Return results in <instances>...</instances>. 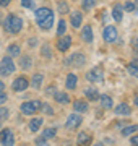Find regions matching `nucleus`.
<instances>
[{
  "instance_id": "nucleus-1",
  "label": "nucleus",
  "mask_w": 138,
  "mask_h": 146,
  "mask_svg": "<svg viewBox=\"0 0 138 146\" xmlns=\"http://www.w3.org/2000/svg\"><path fill=\"white\" fill-rule=\"evenodd\" d=\"M3 28L10 34H18L23 28V21L18 15H8L5 18V21H3Z\"/></svg>"
},
{
  "instance_id": "nucleus-2",
  "label": "nucleus",
  "mask_w": 138,
  "mask_h": 146,
  "mask_svg": "<svg viewBox=\"0 0 138 146\" xmlns=\"http://www.w3.org/2000/svg\"><path fill=\"white\" fill-rule=\"evenodd\" d=\"M41 107H42L41 101H29V102H23L20 109H21V112L25 115H33L34 112L41 110Z\"/></svg>"
},
{
  "instance_id": "nucleus-3",
  "label": "nucleus",
  "mask_w": 138,
  "mask_h": 146,
  "mask_svg": "<svg viewBox=\"0 0 138 146\" xmlns=\"http://www.w3.org/2000/svg\"><path fill=\"white\" fill-rule=\"evenodd\" d=\"M15 72V63L11 60V57H3L0 62V75L2 76H8Z\"/></svg>"
},
{
  "instance_id": "nucleus-4",
  "label": "nucleus",
  "mask_w": 138,
  "mask_h": 146,
  "mask_svg": "<svg viewBox=\"0 0 138 146\" xmlns=\"http://www.w3.org/2000/svg\"><path fill=\"white\" fill-rule=\"evenodd\" d=\"M0 143L3 146H13L15 145V136L10 128H3L0 131Z\"/></svg>"
},
{
  "instance_id": "nucleus-5",
  "label": "nucleus",
  "mask_w": 138,
  "mask_h": 146,
  "mask_svg": "<svg viewBox=\"0 0 138 146\" xmlns=\"http://www.w3.org/2000/svg\"><path fill=\"white\" fill-rule=\"evenodd\" d=\"M86 62V57L83 54H73V55H70L67 57L65 60V65H73V67H83Z\"/></svg>"
},
{
  "instance_id": "nucleus-6",
  "label": "nucleus",
  "mask_w": 138,
  "mask_h": 146,
  "mask_svg": "<svg viewBox=\"0 0 138 146\" xmlns=\"http://www.w3.org/2000/svg\"><path fill=\"white\" fill-rule=\"evenodd\" d=\"M81 122H83L81 115L75 112V114L68 115V119H67V122H65V127H67L68 130H75V128H78V127L81 125Z\"/></svg>"
},
{
  "instance_id": "nucleus-7",
  "label": "nucleus",
  "mask_w": 138,
  "mask_h": 146,
  "mask_svg": "<svg viewBox=\"0 0 138 146\" xmlns=\"http://www.w3.org/2000/svg\"><path fill=\"white\" fill-rule=\"evenodd\" d=\"M86 78L90 80L91 83H99V81L104 80V73H102V70L99 67H96V68H93V70H90V72L86 73Z\"/></svg>"
},
{
  "instance_id": "nucleus-8",
  "label": "nucleus",
  "mask_w": 138,
  "mask_h": 146,
  "mask_svg": "<svg viewBox=\"0 0 138 146\" xmlns=\"http://www.w3.org/2000/svg\"><path fill=\"white\" fill-rule=\"evenodd\" d=\"M28 86H29V81H28L26 76H18V78H15V81H13V84H11L13 91H16V93L25 91Z\"/></svg>"
},
{
  "instance_id": "nucleus-9",
  "label": "nucleus",
  "mask_w": 138,
  "mask_h": 146,
  "mask_svg": "<svg viewBox=\"0 0 138 146\" xmlns=\"http://www.w3.org/2000/svg\"><path fill=\"white\" fill-rule=\"evenodd\" d=\"M102 37L106 42H115L117 39V29L115 26H106L102 31Z\"/></svg>"
},
{
  "instance_id": "nucleus-10",
  "label": "nucleus",
  "mask_w": 138,
  "mask_h": 146,
  "mask_svg": "<svg viewBox=\"0 0 138 146\" xmlns=\"http://www.w3.org/2000/svg\"><path fill=\"white\" fill-rule=\"evenodd\" d=\"M70 46H72V37L70 36H64V37H60L57 42V49L60 50V52H67L70 49Z\"/></svg>"
},
{
  "instance_id": "nucleus-11",
  "label": "nucleus",
  "mask_w": 138,
  "mask_h": 146,
  "mask_svg": "<svg viewBox=\"0 0 138 146\" xmlns=\"http://www.w3.org/2000/svg\"><path fill=\"white\" fill-rule=\"evenodd\" d=\"M91 135H88L86 131H80L78 133V138H76V145L78 146H90L91 145Z\"/></svg>"
},
{
  "instance_id": "nucleus-12",
  "label": "nucleus",
  "mask_w": 138,
  "mask_h": 146,
  "mask_svg": "<svg viewBox=\"0 0 138 146\" xmlns=\"http://www.w3.org/2000/svg\"><path fill=\"white\" fill-rule=\"evenodd\" d=\"M50 13H52V10L47 8V7H41V8H37L36 13H34V15H36V21H37V23H39V21H42L44 18H47Z\"/></svg>"
},
{
  "instance_id": "nucleus-13",
  "label": "nucleus",
  "mask_w": 138,
  "mask_h": 146,
  "mask_svg": "<svg viewBox=\"0 0 138 146\" xmlns=\"http://www.w3.org/2000/svg\"><path fill=\"white\" fill-rule=\"evenodd\" d=\"M37 25H39V28H41V29H44V31L50 29V28H52V25H54V13H50V15H49L47 18H44L42 21H39Z\"/></svg>"
},
{
  "instance_id": "nucleus-14",
  "label": "nucleus",
  "mask_w": 138,
  "mask_h": 146,
  "mask_svg": "<svg viewBox=\"0 0 138 146\" xmlns=\"http://www.w3.org/2000/svg\"><path fill=\"white\" fill-rule=\"evenodd\" d=\"M76 84H78V76H76L75 73H68V75H67L65 86L68 89H76Z\"/></svg>"
},
{
  "instance_id": "nucleus-15",
  "label": "nucleus",
  "mask_w": 138,
  "mask_h": 146,
  "mask_svg": "<svg viewBox=\"0 0 138 146\" xmlns=\"http://www.w3.org/2000/svg\"><path fill=\"white\" fill-rule=\"evenodd\" d=\"M114 110H115V114H117V115H130V114H132V109H130V106L125 104V102L119 104Z\"/></svg>"
},
{
  "instance_id": "nucleus-16",
  "label": "nucleus",
  "mask_w": 138,
  "mask_h": 146,
  "mask_svg": "<svg viewBox=\"0 0 138 146\" xmlns=\"http://www.w3.org/2000/svg\"><path fill=\"white\" fill-rule=\"evenodd\" d=\"M99 102H101V107H102V109H112V106H114V102H112V98H111V96H107V94H102V96H99Z\"/></svg>"
},
{
  "instance_id": "nucleus-17",
  "label": "nucleus",
  "mask_w": 138,
  "mask_h": 146,
  "mask_svg": "<svg viewBox=\"0 0 138 146\" xmlns=\"http://www.w3.org/2000/svg\"><path fill=\"white\" fill-rule=\"evenodd\" d=\"M81 23H83V15H81V11H75L73 15H72V26L80 28Z\"/></svg>"
},
{
  "instance_id": "nucleus-18",
  "label": "nucleus",
  "mask_w": 138,
  "mask_h": 146,
  "mask_svg": "<svg viewBox=\"0 0 138 146\" xmlns=\"http://www.w3.org/2000/svg\"><path fill=\"white\" fill-rule=\"evenodd\" d=\"M73 109H75V112H86L88 110V104H86L85 101H81V99H76L73 102Z\"/></svg>"
},
{
  "instance_id": "nucleus-19",
  "label": "nucleus",
  "mask_w": 138,
  "mask_h": 146,
  "mask_svg": "<svg viewBox=\"0 0 138 146\" xmlns=\"http://www.w3.org/2000/svg\"><path fill=\"white\" fill-rule=\"evenodd\" d=\"M42 123H44V120L41 119V117H37V119H33L31 122H29V130L36 133V131L39 130L41 127H42Z\"/></svg>"
},
{
  "instance_id": "nucleus-20",
  "label": "nucleus",
  "mask_w": 138,
  "mask_h": 146,
  "mask_svg": "<svg viewBox=\"0 0 138 146\" xmlns=\"http://www.w3.org/2000/svg\"><path fill=\"white\" fill-rule=\"evenodd\" d=\"M42 80H44V75H42V73H36V75L33 76L31 86H33L34 89H39V88H41V84H42Z\"/></svg>"
},
{
  "instance_id": "nucleus-21",
  "label": "nucleus",
  "mask_w": 138,
  "mask_h": 146,
  "mask_svg": "<svg viewBox=\"0 0 138 146\" xmlns=\"http://www.w3.org/2000/svg\"><path fill=\"white\" fill-rule=\"evenodd\" d=\"M122 7L120 5H115L114 7V10H112V18L115 20V23H120L122 21V16H123V13H122Z\"/></svg>"
},
{
  "instance_id": "nucleus-22",
  "label": "nucleus",
  "mask_w": 138,
  "mask_h": 146,
  "mask_svg": "<svg viewBox=\"0 0 138 146\" xmlns=\"http://www.w3.org/2000/svg\"><path fill=\"white\" fill-rule=\"evenodd\" d=\"M81 37H83V41H85V42H91V41H93V29H91V26H85V28H83V31H81Z\"/></svg>"
},
{
  "instance_id": "nucleus-23",
  "label": "nucleus",
  "mask_w": 138,
  "mask_h": 146,
  "mask_svg": "<svg viewBox=\"0 0 138 146\" xmlns=\"http://www.w3.org/2000/svg\"><path fill=\"white\" fill-rule=\"evenodd\" d=\"M85 96L91 101V102H93V101H98V99H99V96H101V94L98 93L94 88H88V89L85 91Z\"/></svg>"
},
{
  "instance_id": "nucleus-24",
  "label": "nucleus",
  "mask_w": 138,
  "mask_h": 146,
  "mask_svg": "<svg viewBox=\"0 0 138 146\" xmlns=\"http://www.w3.org/2000/svg\"><path fill=\"white\" fill-rule=\"evenodd\" d=\"M7 52H8V55H10V57H20L21 49H20V46H18V44H10V46H8V49H7Z\"/></svg>"
},
{
  "instance_id": "nucleus-25",
  "label": "nucleus",
  "mask_w": 138,
  "mask_h": 146,
  "mask_svg": "<svg viewBox=\"0 0 138 146\" xmlns=\"http://www.w3.org/2000/svg\"><path fill=\"white\" fill-rule=\"evenodd\" d=\"M55 101H57L58 104H68L70 102V96L67 93H55Z\"/></svg>"
},
{
  "instance_id": "nucleus-26",
  "label": "nucleus",
  "mask_w": 138,
  "mask_h": 146,
  "mask_svg": "<svg viewBox=\"0 0 138 146\" xmlns=\"http://www.w3.org/2000/svg\"><path fill=\"white\" fill-rule=\"evenodd\" d=\"M65 31H67V23H65V20L62 18V20L58 21V28H57V36H64Z\"/></svg>"
},
{
  "instance_id": "nucleus-27",
  "label": "nucleus",
  "mask_w": 138,
  "mask_h": 146,
  "mask_svg": "<svg viewBox=\"0 0 138 146\" xmlns=\"http://www.w3.org/2000/svg\"><path fill=\"white\" fill-rule=\"evenodd\" d=\"M20 65H21V68H25V70H29L31 68V65H33V62H31V57H21V60H20Z\"/></svg>"
},
{
  "instance_id": "nucleus-28",
  "label": "nucleus",
  "mask_w": 138,
  "mask_h": 146,
  "mask_svg": "<svg viewBox=\"0 0 138 146\" xmlns=\"http://www.w3.org/2000/svg\"><path fill=\"white\" fill-rule=\"evenodd\" d=\"M135 131H138V125H130V127L122 128V135L128 136V135H132V133H135Z\"/></svg>"
},
{
  "instance_id": "nucleus-29",
  "label": "nucleus",
  "mask_w": 138,
  "mask_h": 146,
  "mask_svg": "<svg viewBox=\"0 0 138 146\" xmlns=\"http://www.w3.org/2000/svg\"><path fill=\"white\" fill-rule=\"evenodd\" d=\"M41 54H42L44 58H50L52 57V50H50V46L49 44H44L42 49H41Z\"/></svg>"
},
{
  "instance_id": "nucleus-30",
  "label": "nucleus",
  "mask_w": 138,
  "mask_h": 146,
  "mask_svg": "<svg viewBox=\"0 0 138 146\" xmlns=\"http://www.w3.org/2000/svg\"><path fill=\"white\" fill-rule=\"evenodd\" d=\"M55 133H57V130H55V128H46V130L42 131V138L50 140V138H54V136H55Z\"/></svg>"
},
{
  "instance_id": "nucleus-31",
  "label": "nucleus",
  "mask_w": 138,
  "mask_h": 146,
  "mask_svg": "<svg viewBox=\"0 0 138 146\" xmlns=\"http://www.w3.org/2000/svg\"><path fill=\"white\" fill-rule=\"evenodd\" d=\"M57 8H58V11H60L62 15H65V13H68V11H70V7H68V3H67V2H58Z\"/></svg>"
},
{
  "instance_id": "nucleus-32",
  "label": "nucleus",
  "mask_w": 138,
  "mask_h": 146,
  "mask_svg": "<svg viewBox=\"0 0 138 146\" xmlns=\"http://www.w3.org/2000/svg\"><path fill=\"white\" fill-rule=\"evenodd\" d=\"M98 0H83V10H91L96 5Z\"/></svg>"
},
{
  "instance_id": "nucleus-33",
  "label": "nucleus",
  "mask_w": 138,
  "mask_h": 146,
  "mask_svg": "<svg viewBox=\"0 0 138 146\" xmlns=\"http://www.w3.org/2000/svg\"><path fill=\"white\" fill-rule=\"evenodd\" d=\"M127 70H128V73H130V75H133L135 78H138V65H133V63H130Z\"/></svg>"
},
{
  "instance_id": "nucleus-34",
  "label": "nucleus",
  "mask_w": 138,
  "mask_h": 146,
  "mask_svg": "<svg viewBox=\"0 0 138 146\" xmlns=\"http://www.w3.org/2000/svg\"><path fill=\"white\" fill-rule=\"evenodd\" d=\"M8 117V109L7 107H0V120H5Z\"/></svg>"
},
{
  "instance_id": "nucleus-35",
  "label": "nucleus",
  "mask_w": 138,
  "mask_h": 146,
  "mask_svg": "<svg viewBox=\"0 0 138 146\" xmlns=\"http://www.w3.org/2000/svg\"><path fill=\"white\" fill-rule=\"evenodd\" d=\"M123 10L135 11V5H133V2H127V3H123Z\"/></svg>"
},
{
  "instance_id": "nucleus-36",
  "label": "nucleus",
  "mask_w": 138,
  "mask_h": 146,
  "mask_svg": "<svg viewBox=\"0 0 138 146\" xmlns=\"http://www.w3.org/2000/svg\"><path fill=\"white\" fill-rule=\"evenodd\" d=\"M41 109H42V110H44V112H46V114H47V115H52V114H54L52 107H50V106H49V104H42V107H41Z\"/></svg>"
},
{
  "instance_id": "nucleus-37",
  "label": "nucleus",
  "mask_w": 138,
  "mask_h": 146,
  "mask_svg": "<svg viewBox=\"0 0 138 146\" xmlns=\"http://www.w3.org/2000/svg\"><path fill=\"white\" fill-rule=\"evenodd\" d=\"M21 5L25 7V8H31V7L34 5V0H21Z\"/></svg>"
},
{
  "instance_id": "nucleus-38",
  "label": "nucleus",
  "mask_w": 138,
  "mask_h": 146,
  "mask_svg": "<svg viewBox=\"0 0 138 146\" xmlns=\"http://www.w3.org/2000/svg\"><path fill=\"white\" fill-rule=\"evenodd\" d=\"M36 145L37 146H47V143H46V138H36Z\"/></svg>"
},
{
  "instance_id": "nucleus-39",
  "label": "nucleus",
  "mask_w": 138,
  "mask_h": 146,
  "mask_svg": "<svg viewBox=\"0 0 138 146\" xmlns=\"http://www.w3.org/2000/svg\"><path fill=\"white\" fill-rule=\"evenodd\" d=\"M7 99H8V96H7V94L3 93V91H0V104H3V102H5Z\"/></svg>"
},
{
  "instance_id": "nucleus-40",
  "label": "nucleus",
  "mask_w": 138,
  "mask_h": 146,
  "mask_svg": "<svg viewBox=\"0 0 138 146\" xmlns=\"http://www.w3.org/2000/svg\"><path fill=\"white\" fill-rule=\"evenodd\" d=\"M11 0H0V7H8Z\"/></svg>"
},
{
  "instance_id": "nucleus-41",
  "label": "nucleus",
  "mask_w": 138,
  "mask_h": 146,
  "mask_svg": "<svg viewBox=\"0 0 138 146\" xmlns=\"http://www.w3.org/2000/svg\"><path fill=\"white\" fill-rule=\"evenodd\" d=\"M130 141H132L133 146H138V135L137 136H132V140H130Z\"/></svg>"
},
{
  "instance_id": "nucleus-42",
  "label": "nucleus",
  "mask_w": 138,
  "mask_h": 146,
  "mask_svg": "<svg viewBox=\"0 0 138 146\" xmlns=\"http://www.w3.org/2000/svg\"><path fill=\"white\" fill-rule=\"evenodd\" d=\"M46 93H47V94H55V88H47Z\"/></svg>"
},
{
  "instance_id": "nucleus-43",
  "label": "nucleus",
  "mask_w": 138,
  "mask_h": 146,
  "mask_svg": "<svg viewBox=\"0 0 138 146\" xmlns=\"http://www.w3.org/2000/svg\"><path fill=\"white\" fill-rule=\"evenodd\" d=\"M29 46H36V39H29Z\"/></svg>"
},
{
  "instance_id": "nucleus-44",
  "label": "nucleus",
  "mask_w": 138,
  "mask_h": 146,
  "mask_svg": "<svg viewBox=\"0 0 138 146\" xmlns=\"http://www.w3.org/2000/svg\"><path fill=\"white\" fill-rule=\"evenodd\" d=\"M3 88H5V84H3L2 81H0V91H3Z\"/></svg>"
},
{
  "instance_id": "nucleus-45",
  "label": "nucleus",
  "mask_w": 138,
  "mask_h": 146,
  "mask_svg": "<svg viewBox=\"0 0 138 146\" xmlns=\"http://www.w3.org/2000/svg\"><path fill=\"white\" fill-rule=\"evenodd\" d=\"M133 5H135V11H138V0L135 2V3H133Z\"/></svg>"
},
{
  "instance_id": "nucleus-46",
  "label": "nucleus",
  "mask_w": 138,
  "mask_h": 146,
  "mask_svg": "<svg viewBox=\"0 0 138 146\" xmlns=\"http://www.w3.org/2000/svg\"><path fill=\"white\" fill-rule=\"evenodd\" d=\"M135 104H137V107H138V96L135 98Z\"/></svg>"
},
{
  "instance_id": "nucleus-47",
  "label": "nucleus",
  "mask_w": 138,
  "mask_h": 146,
  "mask_svg": "<svg viewBox=\"0 0 138 146\" xmlns=\"http://www.w3.org/2000/svg\"><path fill=\"white\" fill-rule=\"evenodd\" d=\"M94 146H102V145H101V143H98V145H94Z\"/></svg>"
},
{
  "instance_id": "nucleus-48",
  "label": "nucleus",
  "mask_w": 138,
  "mask_h": 146,
  "mask_svg": "<svg viewBox=\"0 0 138 146\" xmlns=\"http://www.w3.org/2000/svg\"><path fill=\"white\" fill-rule=\"evenodd\" d=\"M0 127H2V120H0Z\"/></svg>"
},
{
  "instance_id": "nucleus-49",
  "label": "nucleus",
  "mask_w": 138,
  "mask_h": 146,
  "mask_svg": "<svg viewBox=\"0 0 138 146\" xmlns=\"http://www.w3.org/2000/svg\"><path fill=\"white\" fill-rule=\"evenodd\" d=\"M23 146H26V145H23Z\"/></svg>"
}]
</instances>
